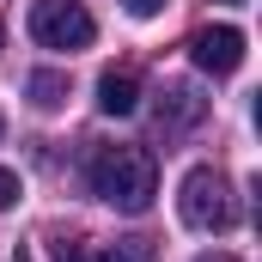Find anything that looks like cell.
<instances>
[{"label":"cell","mask_w":262,"mask_h":262,"mask_svg":"<svg viewBox=\"0 0 262 262\" xmlns=\"http://www.w3.org/2000/svg\"><path fill=\"white\" fill-rule=\"evenodd\" d=\"M0 128H6V116H0Z\"/></svg>","instance_id":"13"},{"label":"cell","mask_w":262,"mask_h":262,"mask_svg":"<svg viewBox=\"0 0 262 262\" xmlns=\"http://www.w3.org/2000/svg\"><path fill=\"white\" fill-rule=\"evenodd\" d=\"M67 98V73H31V104L37 110H61Z\"/></svg>","instance_id":"7"},{"label":"cell","mask_w":262,"mask_h":262,"mask_svg":"<svg viewBox=\"0 0 262 262\" xmlns=\"http://www.w3.org/2000/svg\"><path fill=\"white\" fill-rule=\"evenodd\" d=\"M201 110H207V98H201L195 85H183V79H165V92H159V128L177 134V128H195Z\"/></svg>","instance_id":"5"},{"label":"cell","mask_w":262,"mask_h":262,"mask_svg":"<svg viewBox=\"0 0 262 262\" xmlns=\"http://www.w3.org/2000/svg\"><path fill=\"white\" fill-rule=\"evenodd\" d=\"M177 213H183V226H195V232H232V220H238L232 183H226V177H220L213 165H195V171L183 177Z\"/></svg>","instance_id":"2"},{"label":"cell","mask_w":262,"mask_h":262,"mask_svg":"<svg viewBox=\"0 0 262 262\" xmlns=\"http://www.w3.org/2000/svg\"><path fill=\"white\" fill-rule=\"evenodd\" d=\"M195 262H238V256H195Z\"/></svg>","instance_id":"11"},{"label":"cell","mask_w":262,"mask_h":262,"mask_svg":"<svg viewBox=\"0 0 262 262\" xmlns=\"http://www.w3.org/2000/svg\"><path fill=\"white\" fill-rule=\"evenodd\" d=\"M128 12H134V18H159V12H165V0H128Z\"/></svg>","instance_id":"9"},{"label":"cell","mask_w":262,"mask_h":262,"mask_svg":"<svg viewBox=\"0 0 262 262\" xmlns=\"http://www.w3.org/2000/svg\"><path fill=\"white\" fill-rule=\"evenodd\" d=\"M92 262H122V256H116V250H98V256H92Z\"/></svg>","instance_id":"10"},{"label":"cell","mask_w":262,"mask_h":262,"mask_svg":"<svg viewBox=\"0 0 262 262\" xmlns=\"http://www.w3.org/2000/svg\"><path fill=\"white\" fill-rule=\"evenodd\" d=\"M189 61L201 73H238L244 67V31L238 25H201L189 37Z\"/></svg>","instance_id":"4"},{"label":"cell","mask_w":262,"mask_h":262,"mask_svg":"<svg viewBox=\"0 0 262 262\" xmlns=\"http://www.w3.org/2000/svg\"><path fill=\"white\" fill-rule=\"evenodd\" d=\"M31 37L43 43V49H85L92 37H98V25H92V12H85V0H31Z\"/></svg>","instance_id":"3"},{"label":"cell","mask_w":262,"mask_h":262,"mask_svg":"<svg viewBox=\"0 0 262 262\" xmlns=\"http://www.w3.org/2000/svg\"><path fill=\"white\" fill-rule=\"evenodd\" d=\"M92 195L110 201L116 213H146L159 195V165L146 146H104L92 159Z\"/></svg>","instance_id":"1"},{"label":"cell","mask_w":262,"mask_h":262,"mask_svg":"<svg viewBox=\"0 0 262 262\" xmlns=\"http://www.w3.org/2000/svg\"><path fill=\"white\" fill-rule=\"evenodd\" d=\"M12 201H18V171H6V165H0V213H6Z\"/></svg>","instance_id":"8"},{"label":"cell","mask_w":262,"mask_h":262,"mask_svg":"<svg viewBox=\"0 0 262 262\" xmlns=\"http://www.w3.org/2000/svg\"><path fill=\"white\" fill-rule=\"evenodd\" d=\"M134 104H140V79L122 73V67H110V73L98 79V110H104V116H128Z\"/></svg>","instance_id":"6"},{"label":"cell","mask_w":262,"mask_h":262,"mask_svg":"<svg viewBox=\"0 0 262 262\" xmlns=\"http://www.w3.org/2000/svg\"><path fill=\"white\" fill-rule=\"evenodd\" d=\"M220 6H244V0H220Z\"/></svg>","instance_id":"12"}]
</instances>
